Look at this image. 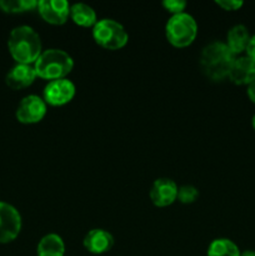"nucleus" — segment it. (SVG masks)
Returning a JSON list of instances; mask_svg holds the SVG:
<instances>
[{
  "mask_svg": "<svg viewBox=\"0 0 255 256\" xmlns=\"http://www.w3.org/2000/svg\"><path fill=\"white\" fill-rule=\"evenodd\" d=\"M8 49L16 64L34 65L42 52L39 34L28 25H20L10 32Z\"/></svg>",
  "mask_w": 255,
  "mask_h": 256,
  "instance_id": "f257e3e1",
  "label": "nucleus"
},
{
  "mask_svg": "<svg viewBox=\"0 0 255 256\" xmlns=\"http://www.w3.org/2000/svg\"><path fill=\"white\" fill-rule=\"evenodd\" d=\"M235 59L236 56L225 42H212L200 54V69L212 82H222L228 78Z\"/></svg>",
  "mask_w": 255,
  "mask_h": 256,
  "instance_id": "f03ea898",
  "label": "nucleus"
},
{
  "mask_svg": "<svg viewBox=\"0 0 255 256\" xmlns=\"http://www.w3.org/2000/svg\"><path fill=\"white\" fill-rule=\"evenodd\" d=\"M74 68V60L62 49H48L40 54L34 62V69L38 78L52 80L65 79Z\"/></svg>",
  "mask_w": 255,
  "mask_h": 256,
  "instance_id": "7ed1b4c3",
  "label": "nucleus"
},
{
  "mask_svg": "<svg viewBox=\"0 0 255 256\" xmlns=\"http://www.w3.org/2000/svg\"><path fill=\"white\" fill-rule=\"evenodd\" d=\"M166 39L172 46L186 48L192 44L198 35V24L188 12L172 15L165 26Z\"/></svg>",
  "mask_w": 255,
  "mask_h": 256,
  "instance_id": "20e7f679",
  "label": "nucleus"
},
{
  "mask_svg": "<svg viewBox=\"0 0 255 256\" xmlns=\"http://www.w3.org/2000/svg\"><path fill=\"white\" fill-rule=\"evenodd\" d=\"M95 42L106 50H119L129 42V35L120 22L112 19L98 20L92 28Z\"/></svg>",
  "mask_w": 255,
  "mask_h": 256,
  "instance_id": "39448f33",
  "label": "nucleus"
},
{
  "mask_svg": "<svg viewBox=\"0 0 255 256\" xmlns=\"http://www.w3.org/2000/svg\"><path fill=\"white\" fill-rule=\"evenodd\" d=\"M22 230V215L8 202H0V244L14 242Z\"/></svg>",
  "mask_w": 255,
  "mask_h": 256,
  "instance_id": "423d86ee",
  "label": "nucleus"
},
{
  "mask_svg": "<svg viewBox=\"0 0 255 256\" xmlns=\"http://www.w3.org/2000/svg\"><path fill=\"white\" fill-rule=\"evenodd\" d=\"M75 92L74 82L65 78L48 82L42 92V99L50 106H62L74 99Z\"/></svg>",
  "mask_w": 255,
  "mask_h": 256,
  "instance_id": "0eeeda50",
  "label": "nucleus"
},
{
  "mask_svg": "<svg viewBox=\"0 0 255 256\" xmlns=\"http://www.w3.org/2000/svg\"><path fill=\"white\" fill-rule=\"evenodd\" d=\"M46 102L38 95H28L20 100L15 112L18 122L22 124H36L46 115Z\"/></svg>",
  "mask_w": 255,
  "mask_h": 256,
  "instance_id": "6e6552de",
  "label": "nucleus"
},
{
  "mask_svg": "<svg viewBox=\"0 0 255 256\" xmlns=\"http://www.w3.org/2000/svg\"><path fill=\"white\" fill-rule=\"evenodd\" d=\"M38 12L48 24L62 25L70 16V4L66 0H40Z\"/></svg>",
  "mask_w": 255,
  "mask_h": 256,
  "instance_id": "1a4fd4ad",
  "label": "nucleus"
},
{
  "mask_svg": "<svg viewBox=\"0 0 255 256\" xmlns=\"http://www.w3.org/2000/svg\"><path fill=\"white\" fill-rule=\"evenodd\" d=\"M178 185L169 178L156 179L150 189V200L158 208H166L178 199Z\"/></svg>",
  "mask_w": 255,
  "mask_h": 256,
  "instance_id": "9d476101",
  "label": "nucleus"
},
{
  "mask_svg": "<svg viewBox=\"0 0 255 256\" xmlns=\"http://www.w3.org/2000/svg\"><path fill=\"white\" fill-rule=\"evenodd\" d=\"M82 246L90 254H105L114 246V236L105 229H92L84 236Z\"/></svg>",
  "mask_w": 255,
  "mask_h": 256,
  "instance_id": "9b49d317",
  "label": "nucleus"
},
{
  "mask_svg": "<svg viewBox=\"0 0 255 256\" xmlns=\"http://www.w3.org/2000/svg\"><path fill=\"white\" fill-rule=\"evenodd\" d=\"M228 79L236 85H250L255 82V60L249 56H239L234 60Z\"/></svg>",
  "mask_w": 255,
  "mask_h": 256,
  "instance_id": "f8f14e48",
  "label": "nucleus"
},
{
  "mask_svg": "<svg viewBox=\"0 0 255 256\" xmlns=\"http://www.w3.org/2000/svg\"><path fill=\"white\" fill-rule=\"evenodd\" d=\"M35 79H36V72L34 65L16 64L6 74L5 82L10 89L20 90L30 86Z\"/></svg>",
  "mask_w": 255,
  "mask_h": 256,
  "instance_id": "ddd939ff",
  "label": "nucleus"
},
{
  "mask_svg": "<svg viewBox=\"0 0 255 256\" xmlns=\"http://www.w3.org/2000/svg\"><path fill=\"white\" fill-rule=\"evenodd\" d=\"M249 40L250 35L248 28L242 24H238L234 25V26L228 32L226 42H225V44H226L228 48L232 50V54L236 56L238 54H242V52H245Z\"/></svg>",
  "mask_w": 255,
  "mask_h": 256,
  "instance_id": "4468645a",
  "label": "nucleus"
},
{
  "mask_svg": "<svg viewBox=\"0 0 255 256\" xmlns=\"http://www.w3.org/2000/svg\"><path fill=\"white\" fill-rule=\"evenodd\" d=\"M70 18L75 24L82 28H94V25L98 22L95 10L84 2L70 5Z\"/></svg>",
  "mask_w": 255,
  "mask_h": 256,
  "instance_id": "2eb2a0df",
  "label": "nucleus"
},
{
  "mask_svg": "<svg viewBox=\"0 0 255 256\" xmlns=\"http://www.w3.org/2000/svg\"><path fill=\"white\" fill-rule=\"evenodd\" d=\"M36 254L38 256H64V240L58 234L45 235L38 244Z\"/></svg>",
  "mask_w": 255,
  "mask_h": 256,
  "instance_id": "dca6fc26",
  "label": "nucleus"
},
{
  "mask_svg": "<svg viewBox=\"0 0 255 256\" xmlns=\"http://www.w3.org/2000/svg\"><path fill=\"white\" fill-rule=\"evenodd\" d=\"M240 254L238 245L225 238L212 240L208 248V256H240Z\"/></svg>",
  "mask_w": 255,
  "mask_h": 256,
  "instance_id": "f3484780",
  "label": "nucleus"
},
{
  "mask_svg": "<svg viewBox=\"0 0 255 256\" xmlns=\"http://www.w3.org/2000/svg\"><path fill=\"white\" fill-rule=\"evenodd\" d=\"M38 8L36 0H0V9L8 14H20Z\"/></svg>",
  "mask_w": 255,
  "mask_h": 256,
  "instance_id": "a211bd4d",
  "label": "nucleus"
},
{
  "mask_svg": "<svg viewBox=\"0 0 255 256\" xmlns=\"http://www.w3.org/2000/svg\"><path fill=\"white\" fill-rule=\"evenodd\" d=\"M199 198V190L194 185H182L178 189V200L182 204H192Z\"/></svg>",
  "mask_w": 255,
  "mask_h": 256,
  "instance_id": "6ab92c4d",
  "label": "nucleus"
},
{
  "mask_svg": "<svg viewBox=\"0 0 255 256\" xmlns=\"http://www.w3.org/2000/svg\"><path fill=\"white\" fill-rule=\"evenodd\" d=\"M162 5L166 12H172V15H176L184 12L185 8H186V2L184 0H164Z\"/></svg>",
  "mask_w": 255,
  "mask_h": 256,
  "instance_id": "aec40b11",
  "label": "nucleus"
},
{
  "mask_svg": "<svg viewBox=\"0 0 255 256\" xmlns=\"http://www.w3.org/2000/svg\"><path fill=\"white\" fill-rule=\"evenodd\" d=\"M215 4L222 9L226 10V12H235V10H239L244 5V2H240V0H238V2L236 0H216Z\"/></svg>",
  "mask_w": 255,
  "mask_h": 256,
  "instance_id": "412c9836",
  "label": "nucleus"
},
{
  "mask_svg": "<svg viewBox=\"0 0 255 256\" xmlns=\"http://www.w3.org/2000/svg\"><path fill=\"white\" fill-rule=\"evenodd\" d=\"M245 52H246V56L255 60V35L254 36H250V40L248 42V46L245 49Z\"/></svg>",
  "mask_w": 255,
  "mask_h": 256,
  "instance_id": "4be33fe9",
  "label": "nucleus"
},
{
  "mask_svg": "<svg viewBox=\"0 0 255 256\" xmlns=\"http://www.w3.org/2000/svg\"><path fill=\"white\" fill-rule=\"evenodd\" d=\"M248 96L255 104V82H252V84L248 86Z\"/></svg>",
  "mask_w": 255,
  "mask_h": 256,
  "instance_id": "5701e85b",
  "label": "nucleus"
},
{
  "mask_svg": "<svg viewBox=\"0 0 255 256\" xmlns=\"http://www.w3.org/2000/svg\"><path fill=\"white\" fill-rule=\"evenodd\" d=\"M240 256H255V252L254 250H246V252H242Z\"/></svg>",
  "mask_w": 255,
  "mask_h": 256,
  "instance_id": "b1692460",
  "label": "nucleus"
},
{
  "mask_svg": "<svg viewBox=\"0 0 255 256\" xmlns=\"http://www.w3.org/2000/svg\"><path fill=\"white\" fill-rule=\"evenodd\" d=\"M252 128H254V130H255V115L252 116Z\"/></svg>",
  "mask_w": 255,
  "mask_h": 256,
  "instance_id": "393cba45",
  "label": "nucleus"
}]
</instances>
